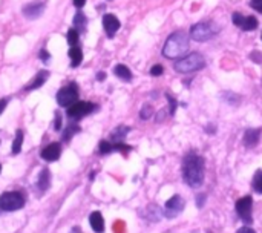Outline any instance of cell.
Masks as SVG:
<instances>
[{
    "instance_id": "cell-1",
    "label": "cell",
    "mask_w": 262,
    "mask_h": 233,
    "mask_svg": "<svg viewBox=\"0 0 262 233\" xmlns=\"http://www.w3.org/2000/svg\"><path fill=\"white\" fill-rule=\"evenodd\" d=\"M183 176L185 184L199 187L204 181V158L195 152L185 153L183 160Z\"/></svg>"
},
{
    "instance_id": "cell-2",
    "label": "cell",
    "mask_w": 262,
    "mask_h": 233,
    "mask_svg": "<svg viewBox=\"0 0 262 233\" xmlns=\"http://www.w3.org/2000/svg\"><path fill=\"white\" fill-rule=\"evenodd\" d=\"M189 51V34L185 31H177L169 35L164 43L163 56L167 58H180Z\"/></svg>"
},
{
    "instance_id": "cell-3",
    "label": "cell",
    "mask_w": 262,
    "mask_h": 233,
    "mask_svg": "<svg viewBox=\"0 0 262 233\" xmlns=\"http://www.w3.org/2000/svg\"><path fill=\"white\" fill-rule=\"evenodd\" d=\"M175 71L181 72V74H190L195 71H199L206 68V58L203 57V54L199 53H192L189 56H185L180 60H177L175 63Z\"/></svg>"
},
{
    "instance_id": "cell-4",
    "label": "cell",
    "mask_w": 262,
    "mask_h": 233,
    "mask_svg": "<svg viewBox=\"0 0 262 233\" xmlns=\"http://www.w3.org/2000/svg\"><path fill=\"white\" fill-rule=\"evenodd\" d=\"M219 28L213 22H199L190 28V37L195 42H206L216 35Z\"/></svg>"
},
{
    "instance_id": "cell-5",
    "label": "cell",
    "mask_w": 262,
    "mask_h": 233,
    "mask_svg": "<svg viewBox=\"0 0 262 233\" xmlns=\"http://www.w3.org/2000/svg\"><path fill=\"white\" fill-rule=\"evenodd\" d=\"M25 205V198L20 192H5L0 197V209L5 212H14Z\"/></svg>"
},
{
    "instance_id": "cell-6",
    "label": "cell",
    "mask_w": 262,
    "mask_h": 233,
    "mask_svg": "<svg viewBox=\"0 0 262 233\" xmlns=\"http://www.w3.org/2000/svg\"><path fill=\"white\" fill-rule=\"evenodd\" d=\"M76 101H79V86L71 83L65 87H61L57 92V103L63 108H69Z\"/></svg>"
},
{
    "instance_id": "cell-7",
    "label": "cell",
    "mask_w": 262,
    "mask_h": 233,
    "mask_svg": "<svg viewBox=\"0 0 262 233\" xmlns=\"http://www.w3.org/2000/svg\"><path fill=\"white\" fill-rule=\"evenodd\" d=\"M95 111V105L91 101H76L74 105H71L68 108V116L74 121H79L81 118H84L86 115H89Z\"/></svg>"
},
{
    "instance_id": "cell-8",
    "label": "cell",
    "mask_w": 262,
    "mask_h": 233,
    "mask_svg": "<svg viewBox=\"0 0 262 233\" xmlns=\"http://www.w3.org/2000/svg\"><path fill=\"white\" fill-rule=\"evenodd\" d=\"M235 210L244 224H252V212H253V200L252 197H242L236 201Z\"/></svg>"
},
{
    "instance_id": "cell-9",
    "label": "cell",
    "mask_w": 262,
    "mask_h": 233,
    "mask_svg": "<svg viewBox=\"0 0 262 233\" xmlns=\"http://www.w3.org/2000/svg\"><path fill=\"white\" fill-rule=\"evenodd\" d=\"M183 210H184V200H183L180 195L172 197V198L166 203V205H164V215H166L167 218L178 216Z\"/></svg>"
},
{
    "instance_id": "cell-10",
    "label": "cell",
    "mask_w": 262,
    "mask_h": 233,
    "mask_svg": "<svg viewBox=\"0 0 262 233\" xmlns=\"http://www.w3.org/2000/svg\"><path fill=\"white\" fill-rule=\"evenodd\" d=\"M45 6H46L45 2H32V3H28L26 6H23L22 12H23V16L26 19L35 20V19H39L43 14Z\"/></svg>"
},
{
    "instance_id": "cell-11",
    "label": "cell",
    "mask_w": 262,
    "mask_h": 233,
    "mask_svg": "<svg viewBox=\"0 0 262 233\" xmlns=\"http://www.w3.org/2000/svg\"><path fill=\"white\" fill-rule=\"evenodd\" d=\"M103 28H105L107 37L112 38L120 29V20L114 14H105L103 16Z\"/></svg>"
},
{
    "instance_id": "cell-12",
    "label": "cell",
    "mask_w": 262,
    "mask_h": 233,
    "mask_svg": "<svg viewBox=\"0 0 262 233\" xmlns=\"http://www.w3.org/2000/svg\"><path fill=\"white\" fill-rule=\"evenodd\" d=\"M60 153H61V146L60 143H51L49 146H46L42 150V158L45 161H55L60 158Z\"/></svg>"
},
{
    "instance_id": "cell-13",
    "label": "cell",
    "mask_w": 262,
    "mask_h": 233,
    "mask_svg": "<svg viewBox=\"0 0 262 233\" xmlns=\"http://www.w3.org/2000/svg\"><path fill=\"white\" fill-rule=\"evenodd\" d=\"M261 129H247L244 134V146L245 147H255L259 143Z\"/></svg>"
},
{
    "instance_id": "cell-14",
    "label": "cell",
    "mask_w": 262,
    "mask_h": 233,
    "mask_svg": "<svg viewBox=\"0 0 262 233\" xmlns=\"http://www.w3.org/2000/svg\"><path fill=\"white\" fill-rule=\"evenodd\" d=\"M89 224L92 227L94 232L97 233H103L105 232V219L100 212H92L89 216Z\"/></svg>"
},
{
    "instance_id": "cell-15",
    "label": "cell",
    "mask_w": 262,
    "mask_h": 233,
    "mask_svg": "<svg viewBox=\"0 0 262 233\" xmlns=\"http://www.w3.org/2000/svg\"><path fill=\"white\" fill-rule=\"evenodd\" d=\"M48 77H49V72H48V71H40L25 89H26V90H32V89L40 87L42 85H45V82L48 80Z\"/></svg>"
},
{
    "instance_id": "cell-16",
    "label": "cell",
    "mask_w": 262,
    "mask_h": 233,
    "mask_svg": "<svg viewBox=\"0 0 262 233\" xmlns=\"http://www.w3.org/2000/svg\"><path fill=\"white\" fill-rule=\"evenodd\" d=\"M69 58H71V68H77L83 61V53L79 46H72L69 49Z\"/></svg>"
},
{
    "instance_id": "cell-17",
    "label": "cell",
    "mask_w": 262,
    "mask_h": 233,
    "mask_svg": "<svg viewBox=\"0 0 262 233\" xmlns=\"http://www.w3.org/2000/svg\"><path fill=\"white\" fill-rule=\"evenodd\" d=\"M114 74L118 77V79H121L123 82H131L132 80V72L126 64H117V66L114 68Z\"/></svg>"
},
{
    "instance_id": "cell-18",
    "label": "cell",
    "mask_w": 262,
    "mask_h": 233,
    "mask_svg": "<svg viewBox=\"0 0 262 233\" xmlns=\"http://www.w3.org/2000/svg\"><path fill=\"white\" fill-rule=\"evenodd\" d=\"M37 186H39L40 190H48V187L51 186V172L48 169H43L39 175V179H37Z\"/></svg>"
},
{
    "instance_id": "cell-19",
    "label": "cell",
    "mask_w": 262,
    "mask_h": 233,
    "mask_svg": "<svg viewBox=\"0 0 262 233\" xmlns=\"http://www.w3.org/2000/svg\"><path fill=\"white\" fill-rule=\"evenodd\" d=\"M86 27H87V19L81 11H79L77 14L74 16V28H76L79 32H84Z\"/></svg>"
},
{
    "instance_id": "cell-20",
    "label": "cell",
    "mask_w": 262,
    "mask_h": 233,
    "mask_svg": "<svg viewBox=\"0 0 262 233\" xmlns=\"http://www.w3.org/2000/svg\"><path fill=\"white\" fill-rule=\"evenodd\" d=\"M129 134V127L126 126H120L117 127L114 132H112V143H120V141L124 140V137H126Z\"/></svg>"
},
{
    "instance_id": "cell-21",
    "label": "cell",
    "mask_w": 262,
    "mask_h": 233,
    "mask_svg": "<svg viewBox=\"0 0 262 233\" xmlns=\"http://www.w3.org/2000/svg\"><path fill=\"white\" fill-rule=\"evenodd\" d=\"M258 28V19L255 16H247L244 17V22L241 25V29L242 31H253Z\"/></svg>"
},
{
    "instance_id": "cell-22",
    "label": "cell",
    "mask_w": 262,
    "mask_h": 233,
    "mask_svg": "<svg viewBox=\"0 0 262 233\" xmlns=\"http://www.w3.org/2000/svg\"><path fill=\"white\" fill-rule=\"evenodd\" d=\"M22 146H23V131L22 129H17L14 143H12V155H17L22 150Z\"/></svg>"
},
{
    "instance_id": "cell-23",
    "label": "cell",
    "mask_w": 262,
    "mask_h": 233,
    "mask_svg": "<svg viewBox=\"0 0 262 233\" xmlns=\"http://www.w3.org/2000/svg\"><path fill=\"white\" fill-rule=\"evenodd\" d=\"M252 187L256 193H262V169L256 171L252 179Z\"/></svg>"
},
{
    "instance_id": "cell-24",
    "label": "cell",
    "mask_w": 262,
    "mask_h": 233,
    "mask_svg": "<svg viewBox=\"0 0 262 233\" xmlns=\"http://www.w3.org/2000/svg\"><path fill=\"white\" fill-rule=\"evenodd\" d=\"M79 31L76 28H71L66 34V40H68V45L72 48V46H77L79 45Z\"/></svg>"
},
{
    "instance_id": "cell-25",
    "label": "cell",
    "mask_w": 262,
    "mask_h": 233,
    "mask_svg": "<svg viewBox=\"0 0 262 233\" xmlns=\"http://www.w3.org/2000/svg\"><path fill=\"white\" fill-rule=\"evenodd\" d=\"M98 149H100V153H103V155L110 153L112 150H115L114 143H112V141H106V140L100 141V146H98Z\"/></svg>"
},
{
    "instance_id": "cell-26",
    "label": "cell",
    "mask_w": 262,
    "mask_h": 233,
    "mask_svg": "<svg viewBox=\"0 0 262 233\" xmlns=\"http://www.w3.org/2000/svg\"><path fill=\"white\" fill-rule=\"evenodd\" d=\"M79 132H80V127H79V126H68L66 131H65V134H63V138L68 141L71 137H74V135L79 134Z\"/></svg>"
},
{
    "instance_id": "cell-27",
    "label": "cell",
    "mask_w": 262,
    "mask_h": 233,
    "mask_svg": "<svg viewBox=\"0 0 262 233\" xmlns=\"http://www.w3.org/2000/svg\"><path fill=\"white\" fill-rule=\"evenodd\" d=\"M232 19H233V25H235V27L241 28V25H242V22H244V16L239 14V12H235Z\"/></svg>"
},
{
    "instance_id": "cell-28",
    "label": "cell",
    "mask_w": 262,
    "mask_h": 233,
    "mask_svg": "<svg viewBox=\"0 0 262 233\" xmlns=\"http://www.w3.org/2000/svg\"><path fill=\"white\" fill-rule=\"evenodd\" d=\"M141 118L143 120H147L149 118V116H152V108L151 106H149V105H144V108L141 109Z\"/></svg>"
},
{
    "instance_id": "cell-29",
    "label": "cell",
    "mask_w": 262,
    "mask_h": 233,
    "mask_svg": "<svg viewBox=\"0 0 262 233\" xmlns=\"http://www.w3.org/2000/svg\"><path fill=\"white\" fill-rule=\"evenodd\" d=\"M163 72H164V68L161 66V64H155V66H152V69H151V75H154V77H159Z\"/></svg>"
},
{
    "instance_id": "cell-30",
    "label": "cell",
    "mask_w": 262,
    "mask_h": 233,
    "mask_svg": "<svg viewBox=\"0 0 262 233\" xmlns=\"http://www.w3.org/2000/svg\"><path fill=\"white\" fill-rule=\"evenodd\" d=\"M166 97H167V100L170 101V115H173L175 114V109H177V100H175L172 95H169V94H166Z\"/></svg>"
},
{
    "instance_id": "cell-31",
    "label": "cell",
    "mask_w": 262,
    "mask_h": 233,
    "mask_svg": "<svg viewBox=\"0 0 262 233\" xmlns=\"http://www.w3.org/2000/svg\"><path fill=\"white\" fill-rule=\"evenodd\" d=\"M250 5H252V8L256 9L258 12H262V0H252Z\"/></svg>"
},
{
    "instance_id": "cell-32",
    "label": "cell",
    "mask_w": 262,
    "mask_h": 233,
    "mask_svg": "<svg viewBox=\"0 0 262 233\" xmlns=\"http://www.w3.org/2000/svg\"><path fill=\"white\" fill-rule=\"evenodd\" d=\"M49 58H51V54H49L46 49H42V51H40V60L46 63V61H48Z\"/></svg>"
},
{
    "instance_id": "cell-33",
    "label": "cell",
    "mask_w": 262,
    "mask_h": 233,
    "mask_svg": "<svg viewBox=\"0 0 262 233\" xmlns=\"http://www.w3.org/2000/svg\"><path fill=\"white\" fill-rule=\"evenodd\" d=\"M54 129L55 131H60L61 129V115L55 114V123H54Z\"/></svg>"
},
{
    "instance_id": "cell-34",
    "label": "cell",
    "mask_w": 262,
    "mask_h": 233,
    "mask_svg": "<svg viewBox=\"0 0 262 233\" xmlns=\"http://www.w3.org/2000/svg\"><path fill=\"white\" fill-rule=\"evenodd\" d=\"M259 56H261V53H258V51H255V53H252V54H250V58L259 63V61H262V57H259Z\"/></svg>"
},
{
    "instance_id": "cell-35",
    "label": "cell",
    "mask_w": 262,
    "mask_h": 233,
    "mask_svg": "<svg viewBox=\"0 0 262 233\" xmlns=\"http://www.w3.org/2000/svg\"><path fill=\"white\" fill-rule=\"evenodd\" d=\"M84 3H86V0H74V6L76 8H83L84 6Z\"/></svg>"
},
{
    "instance_id": "cell-36",
    "label": "cell",
    "mask_w": 262,
    "mask_h": 233,
    "mask_svg": "<svg viewBox=\"0 0 262 233\" xmlns=\"http://www.w3.org/2000/svg\"><path fill=\"white\" fill-rule=\"evenodd\" d=\"M6 103H8V100H6V98L0 100V115H2V112L5 111V108H6Z\"/></svg>"
},
{
    "instance_id": "cell-37",
    "label": "cell",
    "mask_w": 262,
    "mask_h": 233,
    "mask_svg": "<svg viewBox=\"0 0 262 233\" xmlns=\"http://www.w3.org/2000/svg\"><path fill=\"white\" fill-rule=\"evenodd\" d=\"M238 233H255V230L252 227H242L238 230Z\"/></svg>"
},
{
    "instance_id": "cell-38",
    "label": "cell",
    "mask_w": 262,
    "mask_h": 233,
    "mask_svg": "<svg viewBox=\"0 0 262 233\" xmlns=\"http://www.w3.org/2000/svg\"><path fill=\"white\" fill-rule=\"evenodd\" d=\"M105 79H106V74H105V72H98V74H97V80H98V82H103Z\"/></svg>"
},
{
    "instance_id": "cell-39",
    "label": "cell",
    "mask_w": 262,
    "mask_h": 233,
    "mask_svg": "<svg viewBox=\"0 0 262 233\" xmlns=\"http://www.w3.org/2000/svg\"><path fill=\"white\" fill-rule=\"evenodd\" d=\"M71 233H81V230H80V227H74V229L71 230Z\"/></svg>"
},
{
    "instance_id": "cell-40",
    "label": "cell",
    "mask_w": 262,
    "mask_h": 233,
    "mask_svg": "<svg viewBox=\"0 0 262 233\" xmlns=\"http://www.w3.org/2000/svg\"><path fill=\"white\" fill-rule=\"evenodd\" d=\"M0 172H2V166H0Z\"/></svg>"
}]
</instances>
